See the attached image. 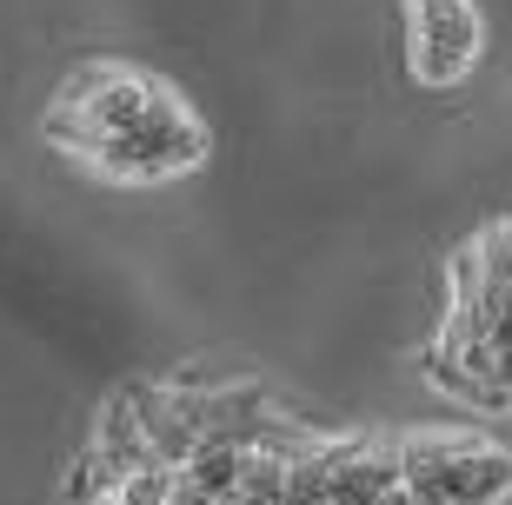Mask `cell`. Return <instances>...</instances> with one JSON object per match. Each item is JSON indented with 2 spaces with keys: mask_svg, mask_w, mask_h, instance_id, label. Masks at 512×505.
Wrapping results in <instances>:
<instances>
[{
  "mask_svg": "<svg viewBox=\"0 0 512 505\" xmlns=\"http://www.w3.org/2000/svg\"><path fill=\"white\" fill-rule=\"evenodd\" d=\"M207 153V133L187 120H173V127H127V133H107L87 160H94L100 173H120V180H160V173H180L193 167Z\"/></svg>",
  "mask_w": 512,
  "mask_h": 505,
  "instance_id": "6da1fadb",
  "label": "cell"
},
{
  "mask_svg": "<svg viewBox=\"0 0 512 505\" xmlns=\"http://www.w3.org/2000/svg\"><path fill=\"white\" fill-rule=\"evenodd\" d=\"M147 100H153V80L147 74H127V67H107V60L74 67V74L60 80V107L87 113L100 133L140 127V120H147Z\"/></svg>",
  "mask_w": 512,
  "mask_h": 505,
  "instance_id": "7a4b0ae2",
  "label": "cell"
},
{
  "mask_svg": "<svg viewBox=\"0 0 512 505\" xmlns=\"http://www.w3.org/2000/svg\"><path fill=\"white\" fill-rule=\"evenodd\" d=\"M479 54V20L466 0L446 7H413V74L426 87H453Z\"/></svg>",
  "mask_w": 512,
  "mask_h": 505,
  "instance_id": "3957f363",
  "label": "cell"
},
{
  "mask_svg": "<svg viewBox=\"0 0 512 505\" xmlns=\"http://www.w3.org/2000/svg\"><path fill=\"white\" fill-rule=\"evenodd\" d=\"M100 452H107V466L127 479V472H147V466H160L153 459V446H147V432H140V419L127 412V399H107V412H100V439H94Z\"/></svg>",
  "mask_w": 512,
  "mask_h": 505,
  "instance_id": "277c9868",
  "label": "cell"
},
{
  "mask_svg": "<svg viewBox=\"0 0 512 505\" xmlns=\"http://www.w3.org/2000/svg\"><path fill=\"white\" fill-rule=\"evenodd\" d=\"M180 479H193V486L207 492L213 505H220V499H233V492H240V446L200 439V446H193V459L180 466Z\"/></svg>",
  "mask_w": 512,
  "mask_h": 505,
  "instance_id": "5b68a950",
  "label": "cell"
},
{
  "mask_svg": "<svg viewBox=\"0 0 512 505\" xmlns=\"http://www.w3.org/2000/svg\"><path fill=\"white\" fill-rule=\"evenodd\" d=\"M114 486H120V472L107 466V452L87 446V452H80V466L67 472V505H94L100 492H114Z\"/></svg>",
  "mask_w": 512,
  "mask_h": 505,
  "instance_id": "8992f818",
  "label": "cell"
},
{
  "mask_svg": "<svg viewBox=\"0 0 512 505\" xmlns=\"http://www.w3.org/2000/svg\"><path fill=\"white\" fill-rule=\"evenodd\" d=\"M426 379H433V386H446V393H459V399H473V406H506V393H493V386L466 379V373H459V366H453L446 353H433V359H426Z\"/></svg>",
  "mask_w": 512,
  "mask_h": 505,
  "instance_id": "52a82bcc",
  "label": "cell"
},
{
  "mask_svg": "<svg viewBox=\"0 0 512 505\" xmlns=\"http://www.w3.org/2000/svg\"><path fill=\"white\" fill-rule=\"evenodd\" d=\"M173 472H180V466H147V472H127V479L114 486V499H120V505H167Z\"/></svg>",
  "mask_w": 512,
  "mask_h": 505,
  "instance_id": "ba28073f",
  "label": "cell"
},
{
  "mask_svg": "<svg viewBox=\"0 0 512 505\" xmlns=\"http://www.w3.org/2000/svg\"><path fill=\"white\" fill-rule=\"evenodd\" d=\"M280 486H286L280 459H266V452H240V492H247V499H280Z\"/></svg>",
  "mask_w": 512,
  "mask_h": 505,
  "instance_id": "9c48e42d",
  "label": "cell"
},
{
  "mask_svg": "<svg viewBox=\"0 0 512 505\" xmlns=\"http://www.w3.org/2000/svg\"><path fill=\"white\" fill-rule=\"evenodd\" d=\"M373 505H419V499H413V492H406V486H393V492H380V499H373Z\"/></svg>",
  "mask_w": 512,
  "mask_h": 505,
  "instance_id": "30bf717a",
  "label": "cell"
},
{
  "mask_svg": "<svg viewBox=\"0 0 512 505\" xmlns=\"http://www.w3.org/2000/svg\"><path fill=\"white\" fill-rule=\"evenodd\" d=\"M220 505H273V499H247V492H233V499H220Z\"/></svg>",
  "mask_w": 512,
  "mask_h": 505,
  "instance_id": "8fae6325",
  "label": "cell"
},
{
  "mask_svg": "<svg viewBox=\"0 0 512 505\" xmlns=\"http://www.w3.org/2000/svg\"><path fill=\"white\" fill-rule=\"evenodd\" d=\"M94 505H120V499H114V492H100V499H94Z\"/></svg>",
  "mask_w": 512,
  "mask_h": 505,
  "instance_id": "7c38bea8",
  "label": "cell"
}]
</instances>
